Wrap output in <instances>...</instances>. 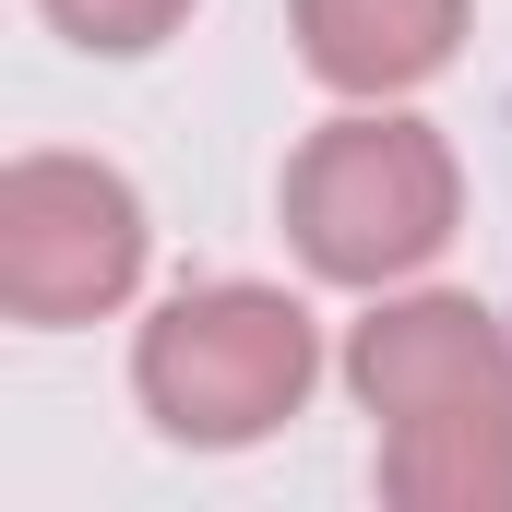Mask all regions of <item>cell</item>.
<instances>
[{
	"instance_id": "cell-1",
	"label": "cell",
	"mask_w": 512,
	"mask_h": 512,
	"mask_svg": "<svg viewBox=\"0 0 512 512\" xmlns=\"http://www.w3.org/2000/svg\"><path fill=\"white\" fill-rule=\"evenodd\" d=\"M453 227H465V167L393 96L382 108L358 96L286 155V239L322 286H405L453 251Z\"/></svg>"
},
{
	"instance_id": "cell-2",
	"label": "cell",
	"mask_w": 512,
	"mask_h": 512,
	"mask_svg": "<svg viewBox=\"0 0 512 512\" xmlns=\"http://www.w3.org/2000/svg\"><path fill=\"white\" fill-rule=\"evenodd\" d=\"M322 382V334L286 286H179L143 346H131V393L167 441L191 453H239V441H274Z\"/></svg>"
},
{
	"instance_id": "cell-3",
	"label": "cell",
	"mask_w": 512,
	"mask_h": 512,
	"mask_svg": "<svg viewBox=\"0 0 512 512\" xmlns=\"http://www.w3.org/2000/svg\"><path fill=\"white\" fill-rule=\"evenodd\" d=\"M143 191L96 155H12L0 167V310L24 334H72L108 322L143 286Z\"/></svg>"
},
{
	"instance_id": "cell-4",
	"label": "cell",
	"mask_w": 512,
	"mask_h": 512,
	"mask_svg": "<svg viewBox=\"0 0 512 512\" xmlns=\"http://www.w3.org/2000/svg\"><path fill=\"white\" fill-rule=\"evenodd\" d=\"M346 382L382 429H417V417H512V334L453 298V286H417V298H382L358 334H346Z\"/></svg>"
},
{
	"instance_id": "cell-5",
	"label": "cell",
	"mask_w": 512,
	"mask_h": 512,
	"mask_svg": "<svg viewBox=\"0 0 512 512\" xmlns=\"http://www.w3.org/2000/svg\"><path fill=\"white\" fill-rule=\"evenodd\" d=\"M298 60L334 84V96H417L429 72H453L465 48V0H298Z\"/></svg>"
},
{
	"instance_id": "cell-6",
	"label": "cell",
	"mask_w": 512,
	"mask_h": 512,
	"mask_svg": "<svg viewBox=\"0 0 512 512\" xmlns=\"http://www.w3.org/2000/svg\"><path fill=\"white\" fill-rule=\"evenodd\" d=\"M382 501H405V512H512V417L382 429Z\"/></svg>"
},
{
	"instance_id": "cell-7",
	"label": "cell",
	"mask_w": 512,
	"mask_h": 512,
	"mask_svg": "<svg viewBox=\"0 0 512 512\" xmlns=\"http://www.w3.org/2000/svg\"><path fill=\"white\" fill-rule=\"evenodd\" d=\"M72 48H96V60H143V48H167L179 24H191V0H36Z\"/></svg>"
}]
</instances>
